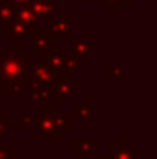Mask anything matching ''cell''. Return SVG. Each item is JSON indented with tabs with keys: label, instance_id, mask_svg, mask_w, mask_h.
<instances>
[{
	"label": "cell",
	"instance_id": "1",
	"mask_svg": "<svg viewBox=\"0 0 157 159\" xmlns=\"http://www.w3.org/2000/svg\"><path fill=\"white\" fill-rule=\"evenodd\" d=\"M22 41H15L13 46L6 48V54L0 57V89L7 98L19 96L30 89V56L22 52Z\"/></svg>",
	"mask_w": 157,
	"mask_h": 159
},
{
	"label": "cell",
	"instance_id": "2",
	"mask_svg": "<svg viewBox=\"0 0 157 159\" xmlns=\"http://www.w3.org/2000/svg\"><path fill=\"white\" fill-rule=\"evenodd\" d=\"M72 128H74V119L70 115L57 113L56 106L44 104V106H41L35 126H34V129L30 133H32V139H35V141H39V139H44V141H54L56 139V141H59Z\"/></svg>",
	"mask_w": 157,
	"mask_h": 159
},
{
	"label": "cell",
	"instance_id": "3",
	"mask_svg": "<svg viewBox=\"0 0 157 159\" xmlns=\"http://www.w3.org/2000/svg\"><path fill=\"white\" fill-rule=\"evenodd\" d=\"M43 61L57 74V76H72L79 70V63L78 59L72 56L69 46H54L44 57Z\"/></svg>",
	"mask_w": 157,
	"mask_h": 159
},
{
	"label": "cell",
	"instance_id": "4",
	"mask_svg": "<svg viewBox=\"0 0 157 159\" xmlns=\"http://www.w3.org/2000/svg\"><path fill=\"white\" fill-rule=\"evenodd\" d=\"M70 52L83 65V63H89L92 56L100 54V43L92 35H79L78 39H74L72 46H70Z\"/></svg>",
	"mask_w": 157,
	"mask_h": 159
},
{
	"label": "cell",
	"instance_id": "5",
	"mask_svg": "<svg viewBox=\"0 0 157 159\" xmlns=\"http://www.w3.org/2000/svg\"><path fill=\"white\" fill-rule=\"evenodd\" d=\"M34 44H32V50H30V56H37L39 59H43L54 46H56V35L50 32V30H37L34 35Z\"/></svg>",
	"mask_w": 157,
	"mask_h": 159
},
{
	"label": "cell",
	"instance_id": "6",
	"mask_svg": "<svg viewBox=\"0 0 157 159\" xmlns=\"http://www.w3.org/2000/svg\"><path fill=\"white\" fill-rule=\"evenodd\" d=\"M28 76L32 83H37V85H44V87H54L57 74L41 59V63H30V69H28Z\"/></svg>",
	"mask_w": 157,
	"mask_h": 159
},
{
	"label": "cell",
	"instance_id": "7",
	"mask_svg": "<svg viewBox=\"0 0 157 159\" xmlns=\"http://www.w3.org/2000/svg\"><path fill=\"white\" fill-rule=\"evenodd\" d=\"M48 30L59 37H72V15L70 13H52L48 19Z\"/></svg>",
	"mask_w": 157,
	"mask_h": 159
},
{
	"label": "cell",
	"instance_id": "8",
	"mask_svg": "<svg viewBox=\"0 0 157 159\" xmlns=\"http://www.w3.org/2000/svg\"><path fill=\"white\" fill-rule=\"evenodd\" d=\"M54 94L67 100V98H78L81 96V83L72 76H57L54 83Z\"/></svg>",
	"mask_w": 157,
	"mask_h": 159
},
{
	"label": "cell",
	"instance_id": "9",
	"mask_svg": "<svg viewBox=\"0 0 157 159\" xmlns=\"http://www.w3.org/2000/svg\"><path fill=\"white\" fill-rule=\"evenodd\" d=\"M105 156L111 159H139V150L128 139H118L117 143L107 148Z\"/></svg>",
	"mask_w": 157,
	"mask_h": 159
},
{
	"label": "cell",
	"instance_id": "10",
	"mask_svg": "<svg viewBox=\"0 0 157 159\" xmlns=\"http://www.w3.org/2000/svg\"><path fill=\"white\" fill-rule=\"evenodd\" d=\"M98 150H100V143L96 139H76L72 143V154L76 157L98 156Z\"/></svg>",
	"mask_w": 157,
	"mask_h": 159
},
{
	"label": "cell",
	"instance_id": "11",
	"mask_svg": "<svg viewBox=\"0 0 157 159\" xmlns=\"http://www.w3.org/2000/svg\"><path fill=\"white\" fill-rule=\"evenodd\" d=\"M15 17L32 32V35L41 28V19L30 9V6H17L15 7Z\"/></svg>",
	"mask_w": 157,
	"mask_h": 159
},
{
	"label": "cell",
	"instance_id": "12",
	"mask_svg": "<svg viewBox=\"0 0 157 159\" xmlns=\"http://www.w3.org/2000/svg\"><path fill=\"white\" fill-rule=\"evenodd\" d=\"M96 113H98V107L92 106L91 98H81V102H79L78 106L72 107L70 117L74 119V122H81V120H89L91 117H94Z\"/></svg>",
	"mask_w": 157,
	"mask_h": 159
},
{
	"label": "cell",
	"instance_id": "13",
	"mask_svg": "<svg viewBox=\"0 0 157 159\" xmlns=\"http://www.w3.org/2000/svg\"><path fill=\"white\" fill-rule=\"evenodd\" d=\"M30 100L32 104H50V100L54 98V87H44V85H37V83H30Z\"/></svg>",
	"mask_w": 157,
	"mask_h": 159
},
{
	"label": "cell",
	"instance_id": "14",
	"mask_svg": "<svg viewBox=\"0 0 157 159\" xmlns=\"http://www.w3.org/2000/svg\"><path fill=\"white\" fill-rule=\"evenodd\" d=\"M56 4H57V0H32L28 6L41 20H46L56 11Z\"/></svg>",
	"mask_w": 157,
	"mask_h": 159
},
{
	"label": "cell",
	"instance_id": "15",
	"mask_svg": "<svg viewBox=\"0 0 157 159\" xmlns=\"http://www.w3.org/2000/svg\"><path fill=\"white\" fill-rule=\"evenodd\" d=\"M4 32H6V37H7V39H13V41H22V39H26V37H32V32H30L17 17L9 22V26H7Z\"/></svg>",
	"mask_w": 157,
	"mask_h": 159
},
{
	"label": "cell",
	"instance_id": "16",
	"mask_svg": "<svg viewBox=\"0 0 157 159\" xmlns=\"http://www.w3.org/2000/svg\"><path fill=\"white\" fill-rule=\"evenodd\" d=\"M15 4L11 0H0V30H6L15 19Z\"/></svg>",
	"mask_w": 157,
	"mask_h": 159
},
{
	"label": "cell",
	"instance_id": "17",
	"mask_svg": "<svg viewBox=\"0 0 157 159\" xmlns=\"http://www.w3.org/2000/svg\"><path fill=\"white\" fill-rule=\"evenodd\" d=\"M105 74H107L109 81H120V80L124 78V67L120 63H109Z\"/></svg>",
	"mask_w": 157,
	"mask_h": 159
},
{
	"label": "cell",
	"instance_id": "18",
	"mask_svg": "<svg viewBox=\"0 0 157 159\" xmlns=\"http://www.w3.org/2000/svg\"><path fill=\"white\" fill-rule=\"evenodd\" d=\"M100 2L105 6L107 13H122L124 6H128L131 0H100Z\"/></svg>",
	"mask_w": 157,
	"mask_h": 159
},
{
	"label": "cell",
	"instance_id": "19",
	"mask_svg": "<svg viewBox=\"0 0 157 159\" xmlns=\"http://www.w3.org/2000/svg\"><path fill=\"white\" fill-rule=\"evenodd\" d=\"M35 120H37V115L26 113V115L22 117V129H24V131H32L34 126H35Z\"/></svg>",
	"mask_w": 157,
	"mask_h": 159
},
{
	"label": "cell",
	"instance_id": "20",
	"mask_svg": "<svg viewBox=\"0 0 157 159\" xmlns=\"http://www.w3.org/2000/svg\"><path fill=\"white\" fill-rule=\"evenodd\" d=\"M7 129L11 131V129H13V124H11V122H7V120H6V117L0 113V139L6 135V131H7Z\"/></svg>",
	"mask_w": 157,
	"mask_h": 159
},
{
	"label": "cell",
	"instance_id": "21",
	"mask_svg": "<svg viewBox=\"0 0 157 159\" xmlns=\"http://www.w3.org/2000/svg\"><path fill=\"white\" fill-rule=\"evenodd\" d=\"M0 159H15V150L13 148H6V150L0 148Z\"/></svg>",
	"mask_w": 157,
	"mask_h": 159
},
{
	"label": "cell",
	"instance_id": "22",
	"mask_svg": "<svg viewBox=\"0 0 157 159\" xmlns=\"http://www.w3.org/2000/svg\"><path fill=\"white\" fill-rule=\"evenodd\" d=\"M11 2H13L15 6H28L32 0H11Z\"/></svg>",
	"mask_w": 157,
	"mask_h": 159
},
{
	"label": "cell",
	"instance_id": "23",
	"mask_svg": "<svg viewBox=\"0 0 157 159\" xmlns=\"http://www.w3.org/2000/svg\"><path fill=\"white\" fill-rule=\"evenodd\" d=\"M81 159H104V157H100V156H91V157H81Z\"/></svg>",
	"mask_w": 157,
	"mask_h": 159
},
{
	"label": "cell",
	"instance_id": "24",
	"mask_svg": "<svg viewBox=\"0 0 157 159\" xmlns=\"http://www.w3.org/2000/svg\"><path fill=\"white\" fill-rule=\"evenodd\" d=\"M79 2H81L83 6H89V4H91V0H79Z\"/></svg>",
	"mask_w": 157,
	"mask_h": 159
}]
</instances>
